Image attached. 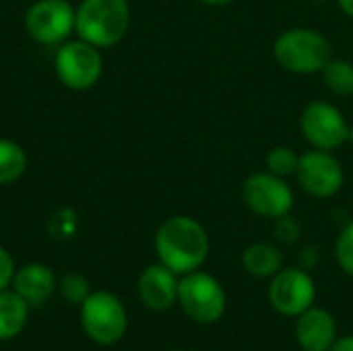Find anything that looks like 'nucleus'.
Listing matches in <instances>:
<instances>
[{
    "label": "nucleus",
    "instance_id": "9d476101",
    "mask_svg": "<svg viewBox=\"0 0 353 351\" xmlns=\"http://www.w3.org/2000/svg\"><path fill=\"white\" fill-rule=\"evenodd\" d=\"M244 201L261 217H283L294 207L292 188L275 174H254L244 182Z\"/></svg>",
    "mask_w": 353,
    "mask_h": 351
},
{
    "label": "nucleus",
    "instance_id": "aec40b11",
    "mask_svg": "<svg viewBox=\"0 0 353 351\" xmlns=\"http://www.w3.org/2000/svg\"><path fill=\"white\" fill-rule=\"evenodd\" d=\"M298 161H300V157L290 147H275L267 155V168H269V172L275 174V176H279V178L294 174L298 170Z\"/></svg>",
    "mask_w": 353,
    "mask_h": 351
},
{
    "label": "nucleus",
    "instance_id": "393cba45",
    "mask_svg": "<svg viewBox=\"0 0 353 351\" xmlns=\"http://www.w3.org/2000/svg\"><path fill=\"white\" fill-rule=\"evenodd\" d=\"M339 4H341L343 12H345V14H350V17L353 19V0H339Z\"/></svg>",
    "mask_w": 353,
    "mask_h": 351
},
{
    "label": "nucleus",
    "instance_id": "9b49d317",
    "mask_svg": "<svg viewBox=\"0 0 353 351\" xmlns=\"http://www.w3.org/2000/svg\"><path fill=\"white\" fill-rule=\"evenodd\" d=\"M298 180L302 188L319 199H329L339 192L343 184V170L341 163L323 149L308 151L298 161Z\"/></svg>",
    "mask_w": 353,
    "mask_h": 351
},
{
    "label": "nucleus",
    "instance_id": "1a4fd4ad",
    "mask_svg": "<svg viewBox=\"0 0 353 351\" xmlns=\"http://www.w3.org/2000/svg\"><path fill=\"white\" fill-rule=\"evenodd\" d=\"M300 128L308 139V143H312L316 149L323 151L337 149L350 137V126L343 114L327 101L308 103L302 112Z\"/></svg>",
    "mask_w": 353,
    "mask_h": 351
},
{
    "label": "nucleus",
    "instance_id": "a211bd4d",
    "mask_svg": "<svg viewBox=\"0 0 353 351\" xmlns=\"http://www.w3.org/2000/svg\"><path fill=\"white\" fill-rule=\"evenodd\" d=\"M323 77L327 87L335 95H352L353 93V64L347 60H329L323 68Z\"/></svg>",
    "mask_w": 353,
    "mask_h": 351
},
{
    "label": "nucleus",
    "instance_id": "423d86ee",
    "mask_svg": "<svg viewBox=\"0 0 353 351\" xmlns=\"http://www.w3.org/2000/svg\"><path fill=\"white\" fill-rule=\"evenodd\" d=\"M54 64H56V74L62 81V85L74 91L91 89L99 81L101 68H103L101 54L97 52L93 43L85 39L66 41L58 50Z\"/></svg>",
    "mask_w": 353,
    "mask_h": 351
},
{
    "label": "nucleus",
    "instance_id": "20e7f679",
    "mask_svg": "<svg viewBox=\"0 0 353 351\" xmlns=\"http://www.w3.org/2000/svg\"><path fill=\"white\" fill-rule=\"evenodd\" d=\"M273 52L285 70L312 74L327 66L333 50L329 39L314 29H290L275 39Z\"/></svg>",
    "mask_w": 353,
    "mask_h": 351
},
{
    "label": "nucleus",
    "instance_id": "ddd939ff",
    "mask_svg": "<svg viewBox=\"0 0 353 351\" xmlns=\"http://www.w3.org/2000/svg\"><path fill=\"white\" fill-rule=\"evenodd\" d=\"M337 337L335 317L321 306L308 308L296 321V341L304 351H329Z\"/></svg>",
    "mask_w": 353,
    "mask_h": 351
},
{
    "label": "nucleus",
    "instance_id": "f8f14e48",
    "mask_svg": "<svg viewBox=\"0 0 353 351\" xmlns=\"http://www.w3.org/2000/svg\"><path fill=\"white\" fill-rule=\"evenodd\" d=\"M178 283L180 279L165 265H149L137 283L139 298L145 308L153 312H165L178 302Z\"/></svg>",
    "mask_w": 353,
    "mask_h": 351
},
{
    "label": "nucleus",
    "instance_id": "412c9836",
    "mask_svg": "<svg viewBox=\"0 0 353 351\" xmlns=\"http://www.w3.org/2000/svg\"><path fill=\"white\" fill-rule=\"evenodd\" d=\"M335 257L339 267L353 277V221L341 230L335 242Z\"/></svg>",
    "mask_w": 353,
    "mask_h": 351
},
{
    "label": "nucleus",
    "instance_id": "6ab92c4d",
    "mask_svg": "<svg viewBox=\"0 0 353 351\" xmlns=\"http://www.w3.org/2000/svg\"><path fill=\"white\" fill-rule=\"evenodd\" d=\"M58 290H60V296L68 304H77V306H81L89 298V294H91V285H89L87 277L81 275V273H68V275H64L58 281Z\"/></svg>",
    "mask_w": 353,
    "mask_h": 351
},
{
    "label": "nucleus",
    "instance_id": "6e6552de",
    "mask_svg": "<svg viewBox=\"0 0 353 351\" xmlns=\"http://www.w3.org/2000/svg\"><path fill=\"white\" fill-rule=\"evenodd\" d=\"M74 17L77 12L66 0H39L29 6L25 14V29L35 41L54 46L70 35L74 29Z\"/></svg>",
    "mask_w": 353,
    "mask_h": 351
},
{
    "label": "nucleus",
    "instance_id": "39448f33",
    "mask_svg": "<svg viewBox=\"0 0 353 351\" xmlns=\"http://www.w3.org/2000/svg\"><path fill=\"white\" fill-rule=\"evenodd\" d=\"M178 304L190 321L199 325H213L225 314L228 298L223 285L213 275L192 271L178 283Z\"/></svg>",
    "mask_w": 353,
    "mask_h": 351
},
{
    "label": "nucleus",
    "instance_id": "4be33fe9",
    "mask_svg": "<svg viewBox=\"0 0 353 351\" xmlns=\"http://www.w3.org/2000/svg\"><path fill=\"white\" fill-rule=\"evenodd\" d=\"M275 234H277V238H279L283 244H294V242L300 238V228H298V223H296L292 217L283 215V217H277Z\"/></svg>",
    "mask_w": 353,
    "mask_h": 351
},
{
    "label": "nucleus",
    "instance_id": "4468645a",
    "mask_svg": "<svg viewBox=\"0 0 353 351\" xmlns=\"http://www.w3.org/2000/svg\"><path fill=\"white\" fill-rule=\"evenodd\" d=\"M54 271L41 263H29L14 273L12 290L29 304V308L43 304L56 290Z\"/></svg>",
    "mask_w": 353,
    "mask_h": 351
},
{
    "label": "nucleus",
    "instance_id": "0eeeda50",
    "mask_svg": "<svg viewBox=\"0 0 353 351\" xmlns=\"http://www.w3.org/2000/svg\"><path fill=\"white\" fill-rule=\"evenodd\" d=\"M314 300H316V285L306 269L290 267V269H281L277 275L271 277L269 302L273 310L279 312L281 317L298 319L302 312L314 306Z\"/></svg>",
    "mask_w": 353,
    "mask_h": 351
},
{
    "label": "nucleus",
    "instance_id": "7ed1b4c3",
    "mask_svg": "<svg viewBox=\"0 0 353 351\" xmlns=\"http://www.w3.org/2000/svg\"><path fill=\"white\" fill-rule=\"evenodd\" d=\"M81 327L93 343L110 348L126 335L128 312L122 300L112 292H91L81 304Z\"/></svg>",
    "mask_w": 353,
    "mask_h": 351
},
{
    "label": "nucleus",
    "instance_id": "5701e85b",
    "mask_svg": "<svg viewBox=\"0 0 353 351\" xmlns=\"http://www.w3.org/2000/svg\"><path fill=\"white\" fill-rule=\"evenodd\" d=\"M14 259L10 257L8 250H4L0 246V292L2 290H8L12 285V279H14Z\"/></svg>",
    "mask_w": 353,
    "mask_h": 351
},
{
    "label": "nucleus",
    "instance_id": "f257e3e1",
    "mask_svg": "<svg viewBox=\"0 0 353 351\" xmlns=\"http://www.w3.org/2000/svg\"><path fill=\"white\" fill-rule=\"evenodd\" d=\"M155 250L159 263L176 275L199 271L209 257V236L192 217H170L155 234Z\"/></svg>",
    "mask_w": 353,
    "mask_h": 351
},
{
    "label": "nucleus",
    "instance_id": "a878e982",
    "mask_svg": "<svg viewBox=\"0 0 353 351\" xmlns=\"http://www.w3.org/2000/svg\"><path fill=\"white\" fill-rule=\"evenodd\" d=\"M203 4H213V6H219V4H230L232 0H199Z\"/></svg>",
    "mask_w": 353,
    "mask_h": 351
},
{
    "label": "nucleus",
    "instance_id": "dca6fc26",
    "mask_svg": "<svg viewBox=\"0 0 353 351\" xmlns=\"http://www.w3.org/2000/svg\"><path fill=\"white\" fill-rule=\"evenodd\" d=\"M242 265L246 273H250L252 277L265 279V277L277 275L283 269V257L277 246L267 244V242H256L244 250Z\"/></svg>",
    "mask_w": 353,
    "mask_h": 351
},
{
    "label": "nucleus",
    "instance_id": "bb28decb",
    "mask_svg": "<svg viewBox=\"0 0 353 351\" xmlns=\"http://www.w3.org/2000/svg\"><path fill=\"white\" fill-rule=\"evenodd\" d=\"M168 351H186V350H168Z\"/></svg>",
    "mask_w": 353,
    "mask_h": 351
},
{
    "label": "nucleus",
    "instance_id": "b1692460",
    "mask_svg": "<svg viewBox=\"0 0 353 351\" xmlns=\"http://www.w3.org/2000/svg\"><path fill=\"white\" fill-rule=\"evenodd\" d=\"M329 351H353V335L337 337V341L331 345V350Z\"/></svg>",
    "mask_w": 353,
    "mask_h": 351
},
{
    "label": "nucleus",
    "instance_id": "2eb2a0df",
    "mask_svg": "<svg viewBox=\"0 0 353 351\" xmlns=\"http://www.w3.org/2000/svg\"><path fill=\"white\" fill-rule=\"evenodd\" d=\"M29 319V304L14 292H0V341H10L25 329Z\"/></svg>",
    "mask_w": 353,
    "mask_h": 351
},
{
    "label": "nucleus",
    "instance_id": "f03ea898",
    "mask_svg": "<svg viewBox=\"0 0 353 351\" xmlns=\"http://www.w3.org/2000/svg\"><path fill=\"white\" fill-rule=\"evenodd\" d=\"M128 25L130 8L126 0H83L74 17L77 33L95 48L118 43L126 35Z\"/></svg>",
    "mask_w": 353,
    "mask_h": 351
},
{
    "label": "nucleus",
    "instance_id": "f3484780",
    "mask_svg": "<svg viewBox=\"0 0 353 351\" xmlns=\"http://www.w3.org/2000/svg\"><path fill=\"white\" fill-rule=\"evenodd\" d=\"M27 157L25 151L8 139H0V186H6L21 178L25 172Z\"/></svg>",
    "mask_w": 353,
    "mask_h": 351
}]
</instances>
